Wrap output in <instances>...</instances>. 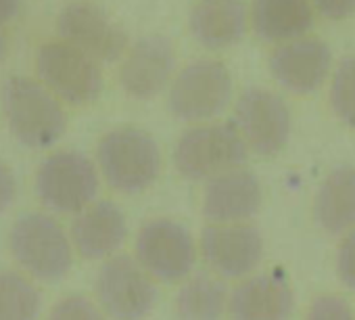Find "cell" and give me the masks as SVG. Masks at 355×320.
<instances>
[{"instance_id":"cell-1","label":"cell","mask_w":355,"mask_h":320,"mask_svg":"<svg viewBox=\"0 0 355 320\" xmlns=\"http://www.w3.org/2000/svg\"><path fill=\"white\" fill-rule=\"evenodd\" d=\"M101 180L119 195H140L157 185L163 172V151L155 134L134 121L107 128L94 144Z\"/></svg>"},{"instance_id":"cell-2","label":"cell","mask_w":355,"mask_h":320,"mask_svg":"<svg viewBox=\"0 0 355 320\" xmlns=\"http://www.w3.org/2000/svg\"><path fill=\"white\" fill-rule=\"evenodd\" d=\"M9 260L38 283L55 285L73 268V245L69 230L49 212L17 216L3 237Z\"/></svg>"},{"instance_id":"cell-3","label":"cell","mask_w":355,"mask_h":320,"mask_svg":"<svg viewBox=\"0 0 355 320\" xmlns=\"http://www.w3.org/2000/svg\"><path fill=\"white\" fill-rule=\"evenodd\" d=\"M0 115L9 132L28 149H49L69 126L65 105L38 80L11 76L0 86Z\"/></svg>"},{"instance_id":"cell-4","label":"cell","mask_w":355,"mask_h":320,"mask_svg":"<svg viewBox=\"0 0 355 320\" xmlns=\"http://www.w3.org/2000/svg\"><path fill=\"white\" fill-rule=\"evenodd\" d=\"M234 94V76L216 55H199L178 65L167 90V113L187 126L218 119Z\"/></svg>"},{"instance_id":"cell-5","label":"cell","mask_w":355,"mask_h":320,"mask_svg":"<svg viewBox=\"0 0 355 320\" xmlns=\"http://www.w3.org/2000/svg\"><path fill=\"white\" fill-rule=\"evenodd\" d=\"M249 151L232 121L211 119L187 126L171 149V166L189 183H209L245 166Z\"/></svg>"},{"instance_id":"cell-6","label":"cell","mask_w":355,"mask_h":320,"mask_svg":"<svg viewBox=\"0 0 355 320\" xmlns=\"http://www.w3.org/2000/svg\"><path fill=\"white\" fill-rule=\"evenodd\" d=\"M101 174L94 159L69 146L49 151L34 172L38 201L55 212L76 216L98 199Z\"/></svg>"},{"instance_id":"cell-7","label":"cell","mask_w":355,"mask_h":320,"mask_svg":"<svg viewBox=\"0 0 355 320\" xmlns=\"http://www.w3.org/2000/svg\"><path fill=\"white\" fill-rule=\"evenodd\" d=\"M132 255L155 283L163 285H182L201 260L199 239L189 226L167 216L148 218L138 226Z\"/></svg>"},{"instance_id":"cell-8","label":"cell","mask_w":355,"mask_h":320,"mask_svg":"<svg viewBox=\"0 0 355 320\" xmlns=\"http://www.w3.org/2000/svg\"><path fill=\"white\" fill-rule=\"evenodd\" d=\"M36 78L65 105H92L105 86V74L98 59L67 38L44 42L36 53Z\"/></svg>"},{"instance_id":"cell-9","label":"cell","mask_w":355,"mask_h":320,"mask_svg":"<svg viewBox=\"0 0 355 320\" xmlns=\"http://www.w3.org/2000/svg\"><path fill=\"white\" fill-rule=\"evenodd\" d=\"M249 155L276 157L293 134V113L282 94L266 86H247L239 92L232 119Z\"/></svg>"},{"instance_id":"cell-10","label":"cell","mask_w":355,"mask_h":320,"mask_svg":"<svg viewBox=\"0 0 355 320\" xmlns=\"http://www.w3.org/2000/svg\"><path fill=\"white\" fill-rule=\"evenodd\" d=\"M92 297L109 320H146L157 303V285L134 255L117 253L96 268Z\"/></svg>"},{"instance_id":"cell-11","label":"cell","mask_w":355,"mask_h":320,"mask_svg":"<svg viewBox=\"0 0 355 320\" xmlns=\"http://www.w3.org/2000/svg\"><path fill=\"white\" fill-rule=\"evenodd\" d=\"M266 67L282 90L307 96L328 84L334 69V53L324 36L307 32L272 44L266 55Z\"/></svg>"},{"instance_id":"cell-12","label":"cell","mask_w":355,"mask_h":320,"mask_svg":"<svg viewBox=\"0 0 355 320\" xmlns=\"http://www.w3.org/2000/svg\"><path fill=\"white\" fill-rule=\"evenodd\" d=\"M178 69V47L167 34H146L128 47L117 65V86L132 101L165 94Z\"/></svg>"},{"instance_id":"cell-13","label":"cell","mask_w":355,"mask_h":320,"mask_svg":"<svg viewBox=\"0 0 355 320\" xmlns=\"http://www.w3.org/2000/svg\"><path fill=\"white\" fill-rule=\"evenodd\" d=\"M266 241L257 226L207 224L199 235V258L207 272L222 280H243L257 272L263 262Z\"/></svg>"},{"instance_id":"cell-14","label":"cell","mask_w":355,"mask_h":320,"mask_svg":"<svg viewBox=\"0 0 355 320\" xmlns=\"http://www.w3.org/2000/svg\"><path fill=\"white\" fill-rule=\"evenodd\" d=\"M261 203L263 187L259 176L241 166L205 183L201 212L207 224H245L259 214Z\"/></svg>"},{"instance_id":"cell-15","label":"cell","mask_w":355,"mask_h":320,"mask_svg":"<svg viewBox=\"0 0 355 320\" xmlns=\"http://www.w3.org/2000/svg\"><path fill=\"white\" fill-rule=\"evenodd\" d=\"M125 212L111 199H96L73 216L69 237L73 251L88 262H105L119 253L128 239Z\"/></svg>"},{"instance_id":"cell-16","label":"cell","mask_w":355,"mask_h":320,"mask_svg":"<svg viewBox=\"0 0 355 320\" xmlns=\"http://www.w3.org/2000/svg\"><path fill=\"white\" fill-rule=\"evenodd\" d=\"M295 291L280 270L255 272L230 289L228 320H288Z\"/></svg>"},{"instance_id":"cell-17","label":"cell","mask_w":355,"mask_h":320,"mask_svg":"<svg viewBox=\"0 0 355 320\" xmlns=\"http://www.w3.org/2000/svg\"><path fill=\"white\" fill-rule=\"evenodd\" d=\"M187 28L197 44L207 51L236 47L249 32L247 0H191Z\"/></svg>"},{"instance_id":"cell-18","label":"cell","mask_w":355,"mask_h":320,"mask_svg":"<svg viewBox=\"0 0 355 320\" xmlns=\"http://www.w3.org/2000/svg\"><path fill=\"white\" fill-rule=\"evenodd\" d=\"M63 34L101 63L121 59L130 47L121 26L90 0H78L65 9Z\"/></svg>"},{"instance_id":"cell-19","label":"cell","mask_w":355,"mask_h":320,"mask_svg":"<svg viewBox=\"0 0 355 320\" xmlns=\"http://www.w3.org/2000/svg\"><path fill=\"white\" fill-rule=\"evenodd\" d=\"M315 17L311 0H249V30L270 47L311 32Z\"/></svg>"},{"instance_id":"cell-20","label":"cell","mask_w":355,"mask_h":320,"mask_svg":"<svg viewBox=\"0 0 355 320\" xmlns=\"http://www.w3.org/2000/svg\"><path fill=\"white\" fill-rule=\"evenodd\" d=\"M313 220L328 235L345 237L355 230V168L338 166L318 185L313 195Z\"/></svg>"},{"instance_id":"cell-21","label":"cell","mask_w":355,"mask_h":320,"mask_svg":"<svg viewBox=\"0 0 355 320\" xmlns=\"http://www.w3.org/2000/svg\"><path fill=\"white\" fill-rule=\"evenodd\" d=\"M228 301L226 280L211 272H197L178 289L173 312L178 320H224L228 318Z\"/></svg>"},{"instance_id":"cell-22","label":"cell","mask_w":355,"mask_h":320,"mask_svg":"<svg viewBox=\"0 0 355 320\" xmlns=\"http://www.w3.org/2000/svg\"><path fill=\"white\" fill-rule=\"evenodd\" d=\"M42 291L38 280L19 268H0V320H38Z\"/></svg>"},{"instance_id":"cell-23","label":"cell","mask_w":355,"mask_h":320,"mask_svg":"<svg viewBox=\"0 0 355 320\" xmlns=\"http://www.w3.org/2000/svg\"><path fill=\"white\" fill-rule=\"evenodd\" d=\"M328 107L343 126L355 130V55L334 65L328 80Z\"/></svg>"},{"instance_id":"cell-24","label":"cell","mask_w":355,"mask_h":320,"mask_svg":"<svg viewBox=\"0 0 355 320\" xmlns=\"http://www.w3.org/2000/svg\"><path fill=\"white\" fill-rule=\"evenodd\" d=\"M44 320H109L94 297L73 291L57 299Z\"/></svg>"},{"instance_id":"cell-25","label":"cell","mask_w":355,"mask_h":320,"mask_svg":"<svg viewBox=\"0 0 355 320\" xmlns=\"http://www.w3.org/2000/svg\"><path fill=\"white\" fill-rule=\"evenodd\" d=\"M303 320H355V314L343 295L320 293L309 301Z\"/></svg>"},{"instance_id":"cell-26","label":"cell","mask_w":355,"mask_h":320,"mask_svg":"<svg viewBox=\"0 0 355 320\" xmlns=\"http://www.w3.org/2000/svg\"><path fill=\"white\" fill-rule=\"evenodd\" d=\"M334 270L338 280L347 289L355 291V230L340 237L334 253Z\"/></svg>"},{"instance_id":"cell-27","label":"cell","mask_w":355,"mask_h":320,"mask_svg":"<svg viewBox=\"0 0 355 320\" xmlns=\"http://www.w3.org/2000/svg\"><path fill=\"white\" fill-rule=\"evenodd\" d=\"M19 195V183L13 166L7 162L5 157H0V216L17 201Z\"/></svg>"},{"instance_id":"cell-28","label":"cell","mask_w":355,"mask_h":320,"mask_svg":"<svg viewBox=\"0 0 355 320\" xmlns=\"http://www.w3.org/2000/svg\"><path fill=\"white\" fill-rule=\"evenodd\" d=\"M315 13L332 24L347 22L355 15V0H311Z\"/></svg>"},{"instance_id":"cell-29","label":"cell","mask_w":355,"mask_h":320,"mask_svg":"<svg viewBox=\"0 0 355 320\" xmlns=\"http://www.w3.org/2000/svg\"><path fill=\"white\" fill-rule=\"evenodd\" d=\"M17 0H0V19H9L15 11Z\"/></svg>"},{"instance_id":"cell-30","label":"cell","mask_w":355,"mask_h":320,"mask_svg":"<svg viewBox=\"0 0 355 320\" xmlns=\"http://www.w3.org/2000/svg\"><path fill=\"white\" fill-rule=\"evenodd\" d=\"M7 53H9V38H7V34L3 30H0V63L5 61Z\"/></svg>"}]
</instances>
